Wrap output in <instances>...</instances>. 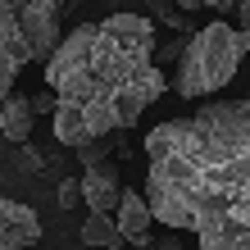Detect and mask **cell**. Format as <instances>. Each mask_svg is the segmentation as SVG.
Listing matches in <instances>:
<instances>
[{
    "instance_id": "6da1fadb",
    "label": "cell",
    "mask_w": 250,
    "mask_h": 250,
    "mask_svg": "<svg viewBox=\"0 0 250 250\" xmlns=\"http://www.w3.org/2000/svg\"><path fill=\"white\" fill-rule=\"evenodd\" d=\"M146 200L200 250H250V96L146 132Z\"/></svg>"
},
{
    "instance_id": "7a4b0ae2",
    "label": "cell",
    "mask_w": 250,
    "mask_h": 250,
    "mask_svg": "<svg viewBox=\"0 0 250 250\" xmlns=\"http://www.w3.org/2000/svg\"><path fill=\"white\" fill-rule=\"evenodd\" d=\"M46 91L78 109L96 141L137 127V119L168 91L164 68L155 64V23L146 14L78 23L46 55Z\"/></svg>"
},
{
    "instance_id": "3957f363",
    "label": "cell",
    "mask_w": 250,
    "mask_h": 250,
    "mask_svg": "<svg viewBox=\"0 0 250 250\" xmlns=\"http://www.w3.org/2000/svg\"><path fill=\"white\" fill-rule=\"evenodd\" d=\"M246 50H250V32H241V27H228L223 19L200 27V32L182 46V55H178L173 91L196 100V96H209V91H218V86H228Z\"/></svg>"
},
{
    "instance_id": "277c9868",
    "label": "cell",
    "mask_w": 250,
    "mask_h": 250,
    "mask_svg": "<svg viewBox=\"0 0 250 250\" xmlns=\"http://www.w3.org/2000/svg\"><path fill=\"white\" fill-rule=\"evenodd\" d=\"M19 32L27 41V55L32 60H46V55L60 46L64 37V5L68 0H5Z\"/></svg>"
},
{
    "instance_id": "5b68a950",
    "label": "cell",
    "mask_w": 250,
    "mask_h": 250,
    "mask_svg": "<svg viewBox=\"0 0 250 250\" xmlns=\"http://www.w3.org/2000/svg\"><path fill=\"white\" fill-rule=\"evenodd\" d=\"M82 205L91 214H114L119 209V196H123V178H119V168L109 164V159H96V164H86L82 173Z\"/></svg>"
},
{
    "instance_id": "8992f818",
    "label": "cell",
    "mask_w": 250,
    "mask_h": 250,
    "mask_svg": "<svg viewBox=\"0 0 250 250\" xmlns=\"http://www.w3.org/2000/svg\"><path fill=\"white\" fill-rule=\"evenodd\" d=\"M32 60L27 55V41L19 32V23H14L9 5L0 0V105H5V96L14 91V78H19V68Z\"/></svg>"
},
{
    "instance_id": "52a82bcc",
    "label": "cell",
    "mask_w": 250,
    "mask_h": 250,
    "mask_svg": "<svg viewBox=\"0 0 250 250\" xmlns=\"http://www.w3.org/2000/svg\"><path fill=\"white\" fill-rule=\"evenodd\" d=\"M41 241V218L23 200H0V250H27Z\"/></svg>"
},
{
    "instance_id": "ba28073f",
    "label": "cell",
    "mask_w": 250,
    "mask_h": 250,
    "mask_svg": "<svg viewBox=\"0 0 250 250\" xmlns=\"http://www.w3.org/2000/svg\"><path fill=\"white\" fill-rule=\"evenodd\" d=\"M114 223H119L123 232V241L127 246H150L155 241V209H150V200L141 196V191H127L123 187V196H119V209H114Z\"/></svg>"
},
{
    "instance_id": "9c48e42d",
    "label": "cell",
    "mask_w": 250,
    "mask_h": 250,
    "mask_svg": "<svg viewBox=\"0 0 250 250\" xmlns=\"http://www.w3.org/2000/svg\"><path fill=\"white\" fill-rule=\"evenodd\" d=\"M32 100L27 96H5V105H0V132H5V137L14 141V146H23L27 137H32Z\"/></svg>"
},
{
    "instance_id": "30bf717a",
    "label": "cell",
    "mask_w": 250,
    "mask_h": 250,
    "mask_svg": "<svg viewBox=\"0 0 250 250\" xmlns=\"http://www.w3.org/2000/svg\"><path fill=\"white\" fill-rule=\"evenodd\" d=\"M82 241L96 246V250H119V246H127L123 232H119V223H114V214H91V209H86V223H82Z\"/></svg>"
},
{
    "instance_id": "8fae6325",
    "label": "cell",
    "mask_w": 250,
    "mask_h": 250,
    "mask_svg": "<svg viewBox=\"0 0 250 250\" xmlns=\"http://www.w3.org/2000/svg\"><path fill=\"white\" fill-rule=\"evenodd\" d=\"M146 9H150L159 23H168L173 32H182V27H187V14H182L178 5H173V0H146Z\"/></svg>"
},
{
    "instance_id": "7c38bea8",
    "label": "cell",
    "mask_w": 250,
    "mask_h": 250,
    "mask_svg": "<svg viewBox=\"0 0 250 250\" xmlns=\"http://www.w3.org/2000/svg\"><path fill=\"white\" fill-rule=\"evenodd\" d=\"M73 205H82V182L78 178L60 182V209H73Z\"/></svg>"
},
{
    "instance_id": "4fadbf2b",
    "label": "cell",
    "mask_w": 250,
    "mask_h": 250,
    "mask_svg": "<svg viewBox=\"0 0 250 250\" xmlns=\"http://www.w3.org/2000/svg\"><path fill=\"white\" fill-rule=\"evenodd\" d=\"M78 159H82V164H96V159H105V137H100V141L78 146Z\"/></svg>"
},
{
    "instance_id": "5bb4252c",
    "label": "cell",
    "mask_w": 250,
    "mask_h": 250,
    "mask_svg": "<svg viewBox=\"0 0 250 250\" xmlns=\"http://www.w3.org/2000/svg\"><path fill=\"white\" fill-rule=\"evenodd\" d=\"M127 250H182V241L178 237H155L150 246H127Z\"/></svg>"
},
{
    "instance_id": "9a60e30c",
    "label": "cell",
    "mask_w": 250,
    "mask_h": 250,
    "mask_svg": "<svg viewBox=\"0 0 250 250\" xmlns=\"http://www.w3.org/2000/svg\"><path fill=\"white\" fill-rule=\"evenodd\" d=\"M23 168H27V173H41V168H46V159H41L37 150H27V146H23Z\"/></svg>"
},
{
    "instance_id": "2e32d148",
    "label": "cell",
    "mask_w": 250,
    "mask_h": 250,
    "mask_svg": "<svg viewBox=\"0 0 250 250\" xmlns=\"http://www.w3.org/2000/svg\"><path fill=\"white\" fill-rule=\"evenodd\" d=\"M55 105H60L55 96H37V100H32V114H55Z\"/></svg>"
},
{
    "instance_id": "e0dca14e",
    "label": "cell",
    "mask_w": 250,
    "mask_h": 250,
    "mask_svg": "<svg viewBox=\"0 0 250 250\" xmlns=\"http://www.w3.org/2000/svg\"><path fill=\"white\" fill-rule=\"evenodd\" d=\"M241 19V32H250V0H237V9H232Z\"/></svg>"
},
{
    "instance_id": "ac0fdd59",
    "label": "cell",
    "mask_w": 250,
    "mask_h": 250,
    "mask_svg": "<svg viewBox=\"0 0 250 250\" xmlns=\"http://www.w3.org/2000/svg\"><path fill=\"white\" fill-rule=\"evenodd\" d=\"M205 9H218V14H232V9H237V0H205Z\"/></svg>"
},
{
    "instance_id": "d6986e66",
    "label": "cell",
    "mask_w": 250,
    "mask_h": 250,
    "mask_svg": "<svg viewBox=\"0 0 250 250\" xmlns=\"http://www.w3.org/2000/svg\"><path fill=\"white\" fill-rule=\"evenodd\" d=\"M173 5H178L182 14H191V9H205V0H173Z\"/></svg>"
}]
</instances>
